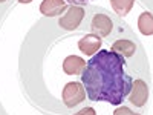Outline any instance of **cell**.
I'll list each match as a JSON object with an SVG mask.
<instances>
[{"mask_svg":"<svg viewBox=\"0 0 153 115\" xmlns=\"http://www.w3.org/2000/svg\"><path fill=\"white\" fill-rule=\"evenodd\" d=\"M71 5H86L89 2H92V0H68Z\"/></svg>","mask_w":153,"mask_h":115,"instance_id":"obj_14","label":"cell"},{"mask_svg":"<svg viewBox=\"0 0 153 115\" xmlns=\"http://www.w3.org/2000/svg\"><path fill=\"white\" fill-rule=\"evenodd\" d=\"M129 101L136 106V108H143L147 100H149V86L144 80H135L132 83V87H130V92L127 95Z\"/></svg>","mask_w":153,"mask_h":115,"instance_id":"obj_4","label":"cell"},{"mask_svg":"<svg viewBox=\"0 0 153 115\" xmlns=\"http://www.w3.org/2000/svg\"><path fill=\"white\" fill-rule=\"evenodd\" d=\"M113 115H139L138 112H133L130 108H126V106H121V108H117L113 111Z\"/></svg>","mask_w":153,"mask_h":115,"instance_id":"obj_12","label":"cell"},{"mask_svg":"<svg viewBox=\"0 0 153 115\" xmlns=\"http://www.w3.org/2000/svg\"><path fill=\"white\" fill-rule=\"evenodd\" d=\"M66 8L68 6L65 3V0H43L38 9L46 17H57V16L63 14Z\"/></svg>","mask_w":153,"mask_h":115,"instance_id":"obj_7","label":"cell"},{"mask_svg":"<svg viewBox=\"0 0 153 115\" xmlns=\"http://www.w3.org/2000/svg\"><path fill=\"white\" fill-rule=\"evenodd\" d=\"M138 29L144 35H153V14L152 12H143L138 17Z\"/></svg>","mask_w":153,"mask_h":115,"instance_id":"obj_10","label":"cell"},{"mask_svg":"<svg viewBox=\"0 0 153 115\" xmlns=\"http://www.w3.org/2000/svg\"><path fill=\"white\" fill-rule=\"evenodd\" d=\"M3 2H6V0H0V3H3Z\"/></svg>","mask_w":153,"mask_h":115,"instance_id":"obj_16","label":"cell"},{"mask_svg":"<svg viewBox=\"0 0 153 115\" xmlns=\"http://www.w3.org/2000/svg\"><path fill=\"white\" fill-rule=\"evenodd\" d=\"M17 2H19V3H31L32 0H17Z\"/></svg>","mask_w":153,"mask_h":115,"instance_id":"obj_15","label":"cell"},{"mask_svg":"<svg viewBox=\"0 0 153 115\" xmlns=\"http://www.w3.org/2000/svg\"><path fill=\"white\" fill-rule=\"evenodd\" d=\"M91 31H92V34H97L101 38L107 37L113 31V22L106 14H95L92 19V23H91Z\"/></svg>","mask_w":153,"mask_h":115,"instance_id":"obj_5","label":"cell"},{"mask_svg":"<svg viewBox=\"0 0 153 115\" xmlns=\"http://www.w3.org/2000/svg\"><path fill=\"white\" fill-rule=\"evenodd\" d=\"M84 68H86V61H84V58H81L78 55H69L63 61V71L68 75L83 74Z\"/></svg>","mask_w":153,"mask_h":115,"instance_id":"obj_8","label":"cell"},{"mask_svg":"<svg viewBox=\"0 0 153 115\" xmlns=\"http://www.w3.org/2000/svg\"><path fill=\"white\" fill-rule=\"evenodd\" d=\"M124 66L126 60L107 49H100L89 58L81 74V83L89 100L120 106L129 95L133 83Z\"/></svg>","mask_w":153,"mask_h":115,"instance_id":"obj_1","label":"cell"},{"mask_svg":"<svg viewBox=\"0 0 153 115\" xmlns=\"http://www.w3.org/2000/svg\"><path fill=\"white\" fill-rule=\"evenodd\" d=\"M133 3H135V0H110V5H112L113 11L121 17L129 14L130 9L133 8Z\"/></svg>","mask_w":153,"mask_h":115,"instance_id":"obj_11","label":"cell"},{"mask_svg":"<svg viewBox=\"0 0 153 115\" xmlns=\"http://www.w3.org/2000/svg\"><path fill=\"white\" fill-rule=\"evenodd\" d=\"M112 51L115 54L121 55L123 58H129L136 52V45L132 40H127V38H120V40H115L112 43Z\"/></svg>","mask_w":153,"mask_h":115,"instance_id":"obj_9","label":"cell"},{"mask_svg":"<svg viewBox=\"0 0 153 115\" xmlns=\"http://www.w3.org/2000/svg\"><path fill=\"white\" fill-rule=\"evenodd\" d=\"M84 16H86V12L80 5H69L65 11V14L60 17L58 26L65 31H74L81 25Z\"/></svg>","mask_w":153,"mask_h":115,"instance_id":"obj_3","label":"cell"},{"mask_svg":"<svg viewBox=\"0 0 153 115\" xmlns=\"http://www.w3.org/2000/svg\"><path fill=\"white\" fill-rule=\"evenodd\" d=\"M74 115H97V114H95L94 108H84V109H81L80 112H76Z\"/></svg>","mask_w":153,"mask_h":115,"instance_id":"obj_13","label":"cell"},{"mask_svg":"<svg viewBox=\"0 0 153 115\" xmlns=\"http://www.w3.org/2000/svg\"><path fill=\"white\" fill-rule=\"evenodd\" d=\"M86 97H87L86 89L83 83H78V81H69L61 92L63 103H65L66 108H75V106L81 105L86 100Z\"/></svg>","mask_w":153,"mask_h":115,"instance_id":"obj_2","label":"cell"},{"mask_svg":"<svg viewBox=\"0 0 153 115\" xmlns=\"http://www.w3.org/2000/svg\"><path fill=\"white\" fill-rule=\"evenodd\" d=\"M101 46H103V40H101V37L97 35V34H86L78 42V49L84 55H89V57L95 55L101 49Z\"/></svg>","mask_w":153,"mask_h":115,"instance_id":"obj_6","label":"cell"}]
</instances>
